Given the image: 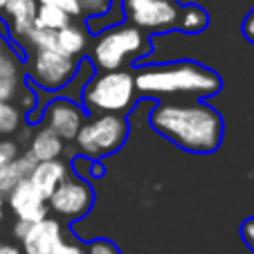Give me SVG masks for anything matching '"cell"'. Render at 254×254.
Masks as SVG:
<instances>
[{"mask_svg": "<svg viewBox=\"0 0 254 254\" xmlns=\"http://www.w3.org/2000/svg\"><path fill=\"white\" fill-rule=\"evenodd\" d=\"M151 126L178 149L214 153L223 142L221 113L200 99L160 101L151 111Z\"/></svg>", "mask_w": 254, "mask_h": 254, "instance_id": "6da1fadb", "label": "cell"}, {"mask_svg": "<svg viewBox=\"0 0 254 254\" xmlns=\"http://www.w3.org/2000/svg\"><path fill=\"white\" fill-rule=\"evenodd\" d=\"M137 95L146 97H211L223 88L214 70L191 61L146 65L133 72Z\"/></svg>", "mask_w": 254, "mask_h": 254, "instance_id": "7a4b0ae2", "label": "cell"}, {"mask_svg": "<svg viewBox=\"0 0 254 254\" xmlns=\"http://www.w3.org/2000/svg\"><path fill=\"white\" fill-rule=\"evenodd\" d=\"M137 88L135 77L128 70H101L90 77L81 88V106L88 113H117L124 115L133 108Z\"/></svg>", "mask_w": 254, "mask_h": 254, "instance_id": "3957f363", "label": "cell"}, {"mask_svg": "<svg viewBox=\"0 0 254 254\" xmlns=\"http://www.w3.org/2000/svg\"><path fill=\"white\" fill-rule=\"evenodd\" d=\"M149 52V39L130 23L115 25L97 34L92 41L90 59L99 70H122L126 63Z\"/></svg>", "mask_w": 254, "mask_h": 254, "instance_id": "277c9868", "label": "cell"}, {"mask_svg": "<svg viewBox=\"0 0 254 254\" xmlns=\"http://www.w3.org/2000/svg\"><path fill=\"white\" fill-rule=\"evenodd\" d=\"M126 137H128V122L124 120V115L99 113L83 122L74 142H77L79 153L90 160H97L115 153L126 142Z\"/></svg>", "mask_w": 254, "mask_h": 254, "instance_id": "5b68a950", "label": "cell"}, {"mask_svg": "<svg viewBox=\"0 0 254 254\" xmlns=\"http://www.w3.org/2000/svg\"><path fill=\"white\" fill-rule=\"evenodd\" d=\"M79 70V61L74 57L59 52V50H36L29 54L27 77L41 90L57 92L63 90Z\"/></svg>", "mask_w": 254, "mask_h": 254, "instance_id": "8992f818", "label": "cell"}, {"mask_svg": "<svg viewBox=\"0 0 254 254\" xmlns=\"http://www.w3.org/2000/svg\"><path fill=\"white\" fill-rule=\"evenodd\" d=\"M20 248L25 254H86V248L79 241L67 239L61 221L50 216L29 223L20 239Z\"/></svg>", "mask_w": 254, "mask_h": 254, "instance_id": "52a82bcc", "label": "cell"}, {"mask_svg": "<svg viewBox=\"0 0 254 254\" xmlns=\"http://www.w3.org/2000/svg\"><path fill=\"white\" fill-rule=\"evenodd\" d=\"M95 191L81 176H67L57 189L48 196V209L61 221H81L92 209Z\"/></svg>", "mask_w": 254, "mask_h": 254, "instance_id": "ba28073f", "label": "cell"}, {"mask_svg": "<svg viewBox=\"0 0 254 254\" xmlns=\"http://www.w3.org/2000/svg\"><path fill=\"white\" fill-rule=\"evenodd\" d=\"M122 11L130 25L151 32L176 27L180 16L176 0H122Z\"/></svg>", "mask_w": 254, "mask_h": 254, "instance_id": "9c48e42d", "label": "cell"}, {"mask_svg": "<svg viewBox=\"0 0 254 254\" xmlns=\"http://www.w3.org/2000/svg\"><path fill=\"white\" fill-rule=\"evenodd\" d=\"M5 205L9 207V211L14 214L16 221H23V223L43 221L45 216L50 214L48 198L29 183V178L20 180L16 187H11L5 193Z\"/></svg>", "mask_w": 254, "mask_h": 254, "instance_id": "30bf717a", "label": "cell"}, {"mask_svg": "<svg viewBox=\"0 0 254 254\" xmlns=\"http://www.w3.org/2000/svg\"><path fill=\"white\" fill-rule=\"evenodd\" d=\"M86 122L83 115V106L77 104L72 99H54L45 106L43 113V124L48 128H52L63 142H70V139L77 137L79 128Z\"/></svg>", "mask_w": 254, "mask_h": 254, "instance_id": "8fae6325", "label": "cell"}, {"mask_svg": "<svg viewBox=\"0 0 254 254\" xmlns=\"http://www.w3.org/2000/svg\"><path fill=\"white\" fill-rule=\"evenodd\" d=\"M36 11H39V0H14L0 14L7 18L9 39L14 43L23 45L25 39L29 36V32L36 27Z\"/></svg>", "mask_w": 254, "mask_h": 254, "instance_id": "7c38bea8", "label": "cell"}, {"mask_svg": "<svg viewBox=\"0 0 254 254\" xmlns=\"http://www.w3.org/2000/svg\"><path fill=\"white\" fill-rule=\"evenodd\" d=\"M67 176H70V167L63 160H43V162L34 164L32 173H29V183L48 198Z\"/></svg>", "mask_w": 254, "mask_h": 254, "instance_id": "4fadbf2b", "label": "cell"}, {"mask_svg": "<svg viewBox=\"0 0 254 254\" xmlns=\"http://www.w3.org/2000/svg\"><path fill=\"white\" fill-rule=\"evenodd\" d=\"M63 139L54 133L48 126H41V128L32 130V137L27 142V153L32 155L36 162H43V160H57L63 153Z\"/></svg>", "mask_w": 254, "mask_h": 254, "instance_id": "5bb4252c", "label": "cell"}, {"mask_svg": "<svg viewBox=\"0 0 254 254\" xmlns=\"http://www.w3.org/2000/svg\"><path fill=\"white\" fill-rule=\"evenodd\" d=\"M39 5H57L70 18H99L113 7V0H39Z\"/></svg>", "mask_w": 254, "mask_h": 254, "instance_id": "9a60e30c", "label": "cell"}, {"mask_svg": "<svg viewBox=\"0 0 254 254\" xmlns=\"http://www.w3.org/2000/svg\"><path fill=\"white\" fill-rule=\"evenodd\" d=\"M88 48V34L81 25L67 23L65 27H61L57 32V50L67 57L79 59Z\"/></svg>", "mask_w": 254, "mask_h": 254, "instance_id": "2e32d148", "label": "cell"}, {"mask_svg": "<svg viewBox=\"0 0 254 254\" xmlns=\"http://www.w3.org/2000/svg\"><path fill=\"white\" fill-rule=\"evenodd\" d=\"M34 164H36V160L29 153H18V158L11 160L5 167V171L0 173V191L7 193L11 187H16L20 180H27Z\"/></svg>", "mask_w": 254, "mask_h": 254, "instance_id": "e0dca14e", "label": "cell"}, {"mask_svg": "<svg viewBox=\"0 0 254 254\" xmlns=\"http://www.w3.org/2000/svg\"><path fill=\"white\" fill-rule=\"evenodd\" d=\"M20 67H23V61H20L16 48L0 32V77H20Z\"/></svg>", "mask_w": 254, "mask_h": 254, "instance_id": "ac0fdd59", "label": "cell"}, {"mask_svg": "<svg viewBox=\"0 0 254 254\" xmlns=\"http://www.w3.org/2000/svg\"><path fill=\"white\" fill-rule=\"evenodd\" d=\"M67 23H72L70 14L61 9L57 5H39L36 11V27L50 29V32H59L61 27H65Z\"/></svg>", "mask_w": 254, "mask_h": 254, "instance_id": "d6986e66", "label": "cell"}, {"mask_svg": "<svg viewBox=\"0 0 254 254\" xmlns=\"http://www.w3.org/2000/svg\"><path fill=\"white\" fill-rule=\"evenodd\" d=\"M25 113L14 101H0V137H9L23 126Z\"/></svg>", "mask_w": 254, "mask_h": 254, "instance_id": "ffe728a7", "label": "cell"}, {"mask_svg": "<svg viewBox=\"0 0 254 254\" xmlns=\"http://www.w3.org/2000/svg\"><path fill=\"white\" fill-rule=\"evenodd\" d=\"M178 27L189 32V34L200 32V29L207 27V14L196 5L183 7V9H180V16H178Z\"/></svg>", "mask_w": 254, "mask_h": 254, "instance_id": "44dd1931", "label": "cell"}, {"mask_svg": "<svg viewBox=\"0 0 254 254\" xmlns=\"http://www.w3.org/2000/svg\"><path fill=\"white\" fill-rule=\"evenodd\" d=\"M23 45L29 50V52H36V50H57V32L34 27Z\"/></svg>", "mask_w": 254, "mask_h": 254, "instance_id": "7402d4cb", "label": "cell"}, {"mask_svg": "<svg viewBox=\"0 0 254 254\" xmlns=\"http://www.w3.org/2000/svg\"><path fill=\"white\" fill-rule=\"evenodd\" d=\"M18 153H20V144L16 142V139L0 137V173L5 171V167L11 160L18 158Z\"/></svg>", "mask_w": 254, "mask_h": 254, "instance_id": "603a6c76", "label": "cell"}, {"mask_svg": "<svg viewBox=\"0 0 254 254\" xmlns=\"http://www.w3.org/2000/svg\"><path fill=\"white\" fill-rule=\"evenodd\" d=\"M20 86V77H0V101H14Z\"/></svg>", "mask_w": 254, "mask_h": 254, "instance_id": "cb8c5ba5", "label": "cell"}, {"mask_svg": "<svg viewBox=\"0 0 254 254\" xmlns=\"http://www.w3.org/2000/svg\"><path fill=\"white\" fill-rule=\"evenodd\" d=\"M14 104L18 106L23 113H29L34 108V104H36V95H34V92H29L25 86H20V90H18V95H16Z\"/></svg>", "mask_w": 254, "mask_h": 254, "instance_id": "d4e9b609", "label": "cell"}, {"mask_svg": "<svg viewBox=\"0 0 254 254\" xmlns=\"http://www.w3.org/2000/svg\"><path fill=\"white\" fill-rule=\"evenodd\" d=\"M86 254H120L117 248L108 241H92L90 245L86 248Z\"/></svg>", "mask_w": 254, "mask_h": 254, "instance_id": "484cf974", "label": "cell"}, {"mask_svg": "<svg viewBox=\"0 0 254 254\" xmlns=\"http://www.w3.org/2000/svg\"><path fill=\"white\" fill-rule=\"evenodd\" d=\"M241 236H243L245 245H248V248L254 252V216H252V218H248V221L241 225Z\"/></svg>", "mask_w": 254, "mask_h": 254, "instance_id": "4316f807", "label": "cell"}, {"mask_svg": "<svg viewBox=\"0 0 254 254\" xmlns=\"http://www.w3.org/2000/svg\"><path fill=\"white\" fill-rule=\"evenodd\" d=\"M243 36L254 45V7L250 9V14L243 20Z\"/></svg>", "mask_w": 254, "mask_h": 254, "instance_id": "83f0119b", "label": "cell"}, {"mask_svg": "<svg viewBox=\"0 0 254 254\" xmlns=\"http://www.w3.org/2000/svg\"><path fill=\"white\" fill-rule=\"evenodd\" d=\"M0 254H25L23 248L9 243V241H0Z\"/></svg>", "mask_w": 254, "mask_h": 254, "instance_id": "f1b7e54d", "label": "cell"}, {"mask_svg": "<svg viewBox=\"0 0 254 254\" xmlns=\"http://www.w3.org/2000/svg\"><path fill=\"white\" fill-rule=\"evenodd\" d=\"M14 135H16V142L18 144H27L29 137H32V126H20Z\"/></svg>", "mask_w": 254, "mask_h": 254, "instance_id": "f546056e", "label": "cell"}, {"mask_svg": "<svg viewBox=\"0 0 254 254\" xmlns=\"http://www.w3.org/2000/svg\"><path fill=\"white\" fill-rule=\"evenodd\" d=\"M2 218H5V193L0 191V223H2Z\"/></svg>", "mask_w": 254, "mask_h": 254, "instance_id": "4dcf8cb0", "label": "cell"}, {"mask_svg": "<svg viewBox=\"0 0 254 254\" xmlns=\"http://www.w3.org/2000/svg\"><path fill=\"white\" fill-rule=\"evenodd\" d=\"M9 2H14V0H0V14H2V11H5V7L9 5Z\"/></svg>", "mask_w": 254, "mask_h": 254, "instance_id": "1f68e13d", "label": "cell"}]
</instances>
